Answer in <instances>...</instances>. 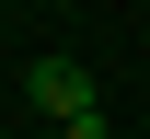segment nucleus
Here are the masks:
<instances>
[{"mask_svg": "<svg viewBox=\"0 0 150 139\" xmlns=\"http://www.w3.org/2000/svg\"><path fill=\"white\" fill-rule=\"evenodd\" d=\"M58 139H115V116H104V104H93V116H69V128H58Z\"/></svg>", "mask_w": 150, "mask_h": 139, "instance_id": "obj_2", "label": "nucleus"}, {"mask_svg": "<svg viewBox=\"0 0 150 139\" xmlns=\"http://www.w3.org/2000/svg\"><path fill=\"white\" fill-rule=\"evenodd\" d=\"M23 104H35V116H58V128L93 116V70H81V58H23Z\"/></svg>", "mask_w": 150, "mask_h": 139, "instance_id": "obj_1", "label": "nucleus"}]
</instances>
